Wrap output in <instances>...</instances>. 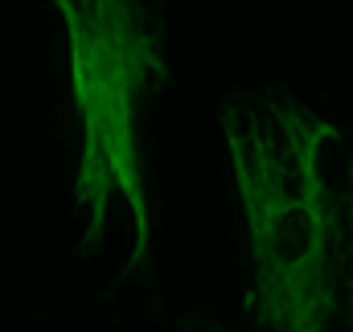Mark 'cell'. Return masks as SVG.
<instances>
[{
  "label": "cell",
  "mask_w": 353,
  "mask_h": 332,
  "mask_svg": "<svg viewBox=\"0 0 353 332\" xmlns=\"http://www.w3.org/2000/svg\"><path fill=\"white\" fill-rule=\"evenodd\" d=\"M218 119L247 226L251 320L263 332H333L345 205L325 152L337 123L283 90L234 94Z\"/></svg>",
  "instance_id": "obj_1"
},
{
  "label": "cell",
  "mask_w": 353,
  "mask_h": 332,
  "mask_svg": "<svg viewBox=\"0 0 353 332\" xmlns=\"http://www.w3.org/2000/svg\"><path fill=\"white\" fill-rule=\"evenodd\" d=\"M66 29V74L79 115L74 209L83 214V250L103 242L111 205L132 218L128 271L152 250V201L144 180L140 115L169 83L165 37L144 0H54Z\"/></svg>",
  "instance_id": "obj_2"
},
{
  "label": "cell",
  "mask_w": 353,
  "mask_h": 332,
  "mask_svg": "<svg viewBox=\"0 0 353 332\" xmlns=\"http://www.w3.org/2000/svg\"><path fill=\"white\" fill-rule=\"evenodd\" d=\"M341 205H345V250H341V312L350 320L353 332V148H350V168H345V193H341Z\"/></svg>",
  "instance_id": "obj_3"
},
{
  "label": "cell",
  "mask_w": 353,
  "mask_h": 332,
  "mask_svg": "<svg viewBox=\"0 0 353 332\" xmlns=\"http://www.w3.org/2000/svg\"><path fill=\"white\" fill-rule=\"evenodd\" d=\"M185 332H230V329H218V324H189Z\"/></svg>",
  "instance_id": "obj_4"
}]
</instances>
